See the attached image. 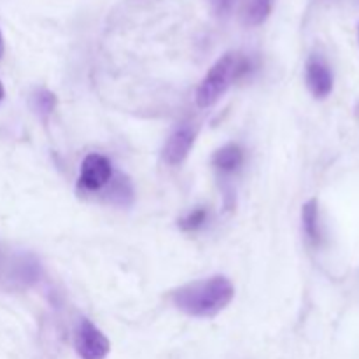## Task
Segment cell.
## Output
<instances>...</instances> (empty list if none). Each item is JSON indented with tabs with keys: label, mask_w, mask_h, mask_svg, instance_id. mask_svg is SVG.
Returning <instances> with one entry per match:
<instances>
[{
	"label": "cell",
	"mask_w": 359,
	"mask_h": 359,
	"mask_svg": "<svg viewBox=\"0 0 359 359\" xmlns=\"http://www.w3.org/2000/svg\"><path fill=\"white\" fill-rule=\"evenodd\" d=\"M272 13V0H245L242 18L248 27H258L265 23Z\"/></svg>",
	"instance_id": "9"
},
{
	"label": "cell",
	"mask_w": 359,
	"mask_h": 359,
	"mask_svg": "<svg viewBox=\"0 0 359 359\" xmlns=\"http://www.w3.org/2000/svg\"><path fill=\"white\" fill-rule=\"evenodd\" d=\"M205 223H207V210L203 209V207H198V209L188 212L181 221H179V228H181L182 231H196Z\"/></svg>",
	"instance_id": "11"
},
{
	"label": "cell",
	"mask_w": 359,
	"mask_h": 359,
	"mask_svg": "<svg viewBox=\"0 0 359 359\" xmlns=\"http://www.w3.org/2000/svg\"><path fill=\"white\" fill-rule=\"evenodd\" d=\"M305 81L316 98H326L333 91V74L323 56L312 55L305 67Z\"/></svg>",
	"instance_id": "6"
},
{
	"label": "cell",
	"mask_w": 359,
	"mask_h": 359,
	"mask_svg": "<svg viewBox=\"0 0 359 359\" xmlns=\"http://www.w3.org/2000/svg\"><path fill=\"white\" fill-rule=\"evenodd\" d=\"M74 346L81 359H105L111 351V342L107 337L90 319L84 318L77 325Z\"/></svg>",
	"instance_id": "3"
},
{
	"label": "cell",
	"mask_w": 359,
	"mask_h": 359,
	"mask_svg": "<svg viewBox=\"0 0 359 359\" xmlns=\"http://www.w3.org/2000/svg\"><path fill=\"white\" fill-rule=\"evenodd\" d=\"M244 163V151L238 144H226L217 149L212 156V165L221 172H235Z\"/></svg>",
	"instance_id": "7"
},
{
	"label": "cell",
	"mask_w": 359,
	"mask_h": 359,
	"mask_svg": "<svg viewBox=\"0 0 359 359\" xmlns=\"http://www.w3.org/2000/svg\"><path fill=\"white\" fill-rule=\"evenodd\" d=\"M32 109L42 119H48L56 109V95L46 88H39L32 93Z\"/></svg>",
	"instance_id": "10"
},
{
	"label": "cell",
	"mask_w": 359,
	"mask_h": 359,
	"mask_svg": "<svg viewBox=\"0 0 359 359\" xmlns=\"http://www.w3.org/2000/svg\"><path fill=\"white\" fill-rule=\"evenodd\" d=\"M4 49H6V46H4V35H2V30H0V60H2V56H4Z\"/></svg>",
	"instance_id": "13"
},
{
	"label": "cell",
	"mask_w": 359,
	"mask_h": 359,
	"mask_svg": "<svg viewBox=\"0 0 359 359\" xmlns=\"http://www.w3.org/2000/svg\"><path fill=\"white\" fill-rule=\"evenodd\" d=\"M233 284L223 276L195 280L172 293V304L191 318H214L233 300Z\"/></svg>",
	"instance_id": "1"
},
{
	"label": "cell",
	"mask_w": 359,
	"mask_h": 359,
	"mask_svg": "<svg viewBox=\"0 0 359 359\" xmlns=\"http://www.w3.org/2000/svg\"><path fill=\"white\" fill-rule=\"evenodd\" d=\"M251 67V60H249L248 56L241 55V53H226L224 56H221V58L210 67V70L205 74L202 83L196 88V105L205 109L216 104V102L226 93V90L231 86V83L242 79L245 74H249Z\"/></svg>",
	"instance_id": "2"
},
{
	"label": "cell",
	"mask_w": 359,
	"mask_h": 359,
	"mask_svg": "<svg viewBox=\"0 0 359 359\" xmlns=\"http://www.w3.org/2000/svg\"><path fill=\"white\" fill-rule=\"evenodd\" d=\"M214 4H216V9L219 14H224L230 11L231 4H233V0H214Z\"/></svg>",
	"instance_id": "12"
},
{
	"label": "cell",
	"mask_w": 359,
	"mask_h": 359,
	"mask_svg": "<svg viewBox=\"0 0 359 359\" xmlns=\"http://www.w3.org/2000/svg\"><path fill=\"white\" fill-rule=\"evenodd\" d=\"M302 226L309 242L318 245L321 242V224H319V205L318 200L312 198L302 209Z\"/></svg>",
	"instance_id": "8"
},
{
	"label": "cell",
	"mask_w": 359,
	"mask_h": 359,
	"mask_svg": "<svg viewBox=\"0 0 359 359\" xmlns=\"http://www.w3.org/2000/svg\"><path fill=\"white\" fill-rule=\"evenodd\" d=\"M112 179V165L105 156L98 153H91L84 158L81 167L79 182L84 189L98 191L107 186Z\"/></svg>",
	"instance_id": "4"
},
{
	"label": "cell",
	"mask_w": 359,
	"mask_h": 359,
	"mask_svg": "<svg viewBox=\"0 0 359 359\" xmlns=\"http://www.w3.org/2000/svg\"><path fill=\"white\" fill-rule=\"evenodd\" d=\"M4 100V86H2V81H0V104Z\"/></svg>",
	"instance_id": "14"
},
{
	"label": "cell",
	"mask_w": 359,
	"mask_h": 359,
	"mask_svg": "<svg viewBox=\"0 0 359 359\" xmlns=\"http://www.w3.org/2000/svg\"><path fill=\"white\" fill-rule=\"evenodd\" d=\"M196 139V130L189 123H182L179 125L170 137L167 139L163 147V160L168 165H181L182 161L188 158L189 151H191L193 144Z\"/></svg>",
	"instance_id": "5"
}]
</instances>
